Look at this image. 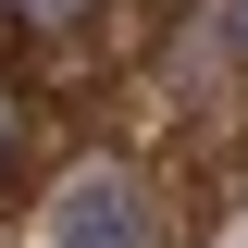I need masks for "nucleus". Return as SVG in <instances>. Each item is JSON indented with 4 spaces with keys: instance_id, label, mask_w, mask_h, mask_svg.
<instances>
[{
    "instance_id": "f257e3e1",
    "label": "nucleus",
    "mask_w": 248,
    "mask_h": 248,
    "mask_svg": "<svg viewBox=\"0 0 248 248\" xmlns=\"http://www.w3.org/2000/svg\"><path fill=\"white\" fill-rule=\"evenodd\" d=\"M50 248H149V199L137 174H75L50 211Z\"/></svg>"
},
{
    "instance_id": "f03ea898",
    "label": "nucleus",
    "mask_w": 248,
    "mask_h": 248,
    "mask_svg": "<svg viewBox=\"0 0 248 248\" xmlns=\"http://www.w3.org/2000/svg\"><path fill=\"white\" fill-rule=\"evenodd\" d=\"M99 0H0V25H25V37H75Z\"/></svg>"
},
{
    "instance_id": "7ed1b4c3",
    "label": "nucleus",
    "mask_w": 248,
    "mask_h": 248,
    "mask_svg": "<svg viewBox=\"0 0 248 248\" xmlns=\"http://www.w3.org/2000/svg\"><path fill=\"white\" fill-rule=\"evenodd\" d=\"M13 149H25V112H13V87H0V174H13Z\"/></svg>"
},
{
    "instance_id": "20e7f679",
    "label": "nucleus",
    "mask_w": 248,
    "mask_h": 248,
    "mask_svg": "<svg viewBox=\"0 0 248 248\" xmlns=\"http://www.w3.org/2000/svg\"><path fill=\"white\" fill-rule=\"evenodd\" d=\"M223 37H236V62H248V0H223Z\"/></svg>"
}]
</instances>
